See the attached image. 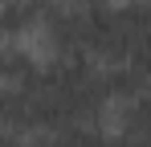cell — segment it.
I'll return each instance as SVG.
<instances>
[{
  "mask_svg": "<svg viewBox=\"0 0 151 147\" xmlns=\"http://www.w3.org/2000/svg\"><path fill=\"white\" fill-rule=\"evenodd\" d=\"M0 78H4V90H37L45 78V61L37 57V49L29 41H4Z\"/></svg>",
  "mask_w": 151,
  "mask_h": 147,
  "instance_id": "obj_1",
  "label": "cell"
},
{
  "mask_svg": "<svg viewBox=\"0 0 151 147\" xmlns=\"http://www.w3.org/2000/svg\"><path fill=\"white\" fill-rule=\"evenodd\" d=\"M61 4H70V8H82V12H94V8H106L110 0H61Z\"/></svg>",
  "mask_w": 151,
  "mask_h": 147,
  "instance_id": "obj_3",
  "label": "cell"
},
{
  "mask_svg": "<svg viewBox=\"0 0 151 147\" xmlns=\"http://www.w3.org/2000/svg\"><path fill=\"white\" fill-rule=\"evenodd\" d=\"M123 4H131V0H123Z\"/></svg>",
  "mask_w": 151,
  "mask_h": 147,
  "instance_id": "obj_4",
  "label": "cell"
},
{
  "mask_svg": "<svg viewBox=\"0 0 151 147\" xmlns=\"http://www.w3.org/2000/svg\"><path fill=\"white\" fill-rule=\"evenodd\" d=\"M57 0H0V24H4V41H29L41 21L49 17Z\"/></svg>",
  "mask_w": 151,
  "mask_h": 147,
  "instance_id": "obj_2",
  "label": "cell"
}]
</instances>
